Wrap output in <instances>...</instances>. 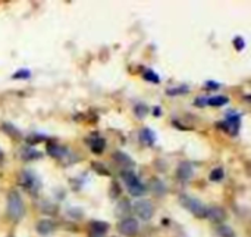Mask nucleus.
Instances as JSON below:
<instances>
[{"mask_svg": "<svg viewBox=\"0 0 251 237\" xmlns=\"http://www.w3.org/2000/svg\"><path fill=\"white\" fill-rule=\"evenodd\" d=\"M206 218H209L212 223L219 224V223L225 221V218H226V212H225V209H224L222 207L215 205V207L207 208V215H206Z\"/></svg>", "mask_w": 251, "mask_h": 237, "instance_id": "obj_6", "label": "nucleus"}, {"mask_svg": "<svg viewBox=\"0 0 251 237\" xmlns=\"http://www.w3.org/2000/svg\"><path fill=\"white\" fill-rule=\"evenodd\" d=\"M22 158L24 159H37V158H41V153H38L32 149H25L22 152Z\"/></svg>", "mask_w": 251, "mask_h": 237, "instance_id": "obj_23", "label": "nucleus"}, {"mask_svg": "<svg viewBox=\"0 0 251 237\" xmlns=\"http://www.w3.org/2000/svg\"><path fill=\"white\" fill-rule=\"evenodd\" d=\"M54 223L50 221V220H41L37 223V233L40 235H49L54 230Z\"/></svg>", "mask_w": 251, "mask_h": 237, "instance_id": "obj_11", "label": "nucleus"}, {"mask_svg": "<svg viewBox=\"0 0 251 237\" xmlns=\"http://www.w3.org/2000/svg\"><path fill=\"white\" fill-rule=\"evenodd\" d=\"M193 174H194V167H193L190 162H181V164L178 165L176 176H178L179 180L187 181V180H190V178L193 177Z\"/></svg>", "mask_w": 251, "mask_h": 237, "instance_id": "obj_8", "label": "nucleus"}, {"mask_svg": "<svg viewBox=\"0 0 251 237\" xmlns=\"http://www.w3.org/2000/svg\"><path fill=\"white\" fill-rule=\"evenodd\" d=\"M21 183H22V186H24L26 190H29V192H35V190L38 189V186H40L38 180H37L31 173H24L22 177H21Z\"/></svg>", "mask_w": 251, "mask_h": 237, "instance_id": "obj_9", "label": "nucleus"}, {"mask_svg": "<svg viewBox=\"0 0 251 237\" xmlns=\"http://www.w3.org/2000/svg\"><path fill=\"white\" fill-rule=\"evenodd\" d=\"M150 190L156 195V196H163L166 192L165 184L159 180V178H151L150 180Z\"/></svg>", "mask_w": 251, "mask_h": 237, "instance_id": "obj_14", "label": "nucleus"}, {"mask_svg": "<svg viewBox=\"0 0 251 237\" xmlns=\"http://www.w3.org/2000/svg\"><path fill=\"white\" fill-rule=\"evenodd\" d=\"M13 78H22V80H26V78H29V71L28 69H22V71H18V72H15L13 74Z\"/></svg>", "mask_w": 251, "mask_h": 237, "instance_id": "obj_27", "label": "nucleus"}, {"mask_svg": "<svg viewBox=\"0 0 251 237\" xmlns=\"http://www.w3.org/2000/svg\"><path fill=\"white\" fill-rule=\"evenodd\" d=\"M113 159H115V162H116L118 165H121L122 168H125V167H132V165H134L132 159H131L126 153H124V152H115V153H113Z\"/></svg>", "mask_w": 251, "mask_h": 237, "instance_id": "obj_10", "label": "nucleus"}, {"mask_svg": "<svg viewBox=\"0 0 251 237\" xmlns=\"http://www.w3.org/2000/svg\"><path fill=\"white\" fill-rule=\"evenodd\" d=\"M131 209V205L126 199H122L118 205H116V209H115V214L118 217H126V214L129 212Z\"/></svg>", "mask_w": 251, "mask_h": 237, "instance_id": "obj_16", "label": "nucleus"}, {"mask_svg": "<svg viewBox=\"0 0 251 237\" xmlns=\"http://www.w3.org/2000/svg\"><path fill=\"white\" fill-rule=\"evenodd\" d=\"M140 139H141V142H143L144 145L153 146V145H154V140H156V136H154V133H153L150 128H143V130L140 131Z\"/></svg>", "mask_w": 251, "mask_h": 237, "instance_id": "obj_12", "label": "nucleus"}, {"mask_svg": "<svg viewBox=\"0 0 251 237\" xmlns=\"http://www.w3.org/2000/svg\"><path fill=\"white\" fill-rule=\"evenodd\" d=\"M154 115H160V109L156 108V109H154Z\"/></svg>", "mask_w": 251, "mask_h": 237, "instance_id": "obj_29", "label": "nucleus"}, {"mask_svg": "<svg viewBox=\"0 0 251 237\" xmlns=\"http://www.w3.org/2000/svg\"><path fill=\"white\" fill-rule=\"evenodd\" d=\"M134 112H135V115H137L138 118H143V117H146V115H147V106L140 103V105H137V106H135Z\"/></svg>", "mask_w": 251, "mask_h": 237, "instance_id": "obj_24", "label": "nucleus"}, {"mask_svg": "<svg viewBox=\"0 0 251 237\" xmlns=\"http://www.w3.org/2000/svg\"><path fill=\"white\" fill-rule=\"evenodd\" d=\"M206 86H207V89H210V90L219 89V84H218V83H215V81H207V83H206Z\"/></svg>", "mask_w": 251, "mask_h": 237, "instance_id": "obj_28", "label": "nucleus"}, {"mask_svg": "<svg viewBox=\"0 0 251 237\" xmlns=\"http://www.w3.org/2000/svg\"><path fill=\"white\" fill-rule=\"evenodd\" d=\"M25 214V205L21 195L15 190L7 195V215L12 221H21Z\"/></svg>", "mask_w": 251, "mask_h": 237, "instance_id": "obj_1", "label": "nucleus"}, {"mask_svg": "<svg viewBox=\"0 0 251 237\" xmlns=\"http://www.w3.org/2000/svg\"><path fill=\"white\" fill-rule=\"evenodd\" d=\"M1 158H3V152L0 150V161H1Z\"/></svg>", "mask_w": 251, "mask_h": 237, "instance_id": "obj_30", "label": "nucleus"}, {"mask_svg": "<svg viewBox=\"0 0 251 237\" xmlns=\"http://www.w3.org/2000/svg\"><path fill=\"white\" fill-rule=\"evenodd\" d=\"M228 100L229 99L226 96H213V97H209L207 99V103L210 106H224V105L228 103Z\"/></svg>", "mask_w": 251, "mask_h": 237, "instance_id": "obj_18", "label": "nucleus"}, {"mask_svg": "<svg viewBox=\"0 0 251 237\" xmlns=\"http://www.w3.org/2000/svg\"><path fill=\"white\" fill-rule=\"evenodd\" d=\"M225 128H226L228 133H231V136H237V133H238V130H240V115L231 112V114L226 117Z\"/></svg>", "mask_w": 251, "mask_h": 237, "instance_id": "obj_7", "label": "nucleus"}, {"mask_svg": "<svg viewBox=\"0 0 251 237\" xmlns=\"http://www.w3.org/2000/svg\"><path fill=\"white\" fill-rule=\"evenodd\" d=\"M128 190H129V193H131L132 196H141V195H144L146 187H144V184L140 181V183H137V184H134V186H129Z\"/></svg>", "mask_w": 251, "mask_h": 237, "instance_id": "obj_19", "label": "nucleus"}, {"mask_svg": "<svg viewBox=\"0 0 251 237\" xmlns=\"http://www.w3.org/2000/svg\"><path fill=\"white\" fill-rule=\"evenodd\" d=\"M138 229H140L138 221H137L135 218H131V217H129V218H124V220L119 223V226H118L119 233L126 237L135 236V235L138 233Z\"/></svg>", "mask_w": 251, "mask_h": 237, "instance_id": "obj_4", "label": "nucleus"}, {"mask_svg": "<svg viewBox=\"0 0 251 237\" xmlns=\"http://www.w3.org/2000/svg\"><path fill=\"white\" fill-rule=\"evenodd\" d=\"M9 237H12V236H9Z\"/></svg>", "mask_w": 251, "mask_h": 237, "instance_id": "obj_31", "label": "nucleus"}, {"mask_svg": "<svg viewBox=\"0 0 251 237\" xmlns=\"http://www.w3.org/2000/svg\"><path fill=\"white\" fill-rule=\"evenodd\" d=\"M134 212L137 217H140L143 221H149L154 215V207L150 201H138L134 204Z\"/></svg>", "mask_w": 251, "mask_h": 237, "instance_id": "obj_3", "label": "nucleus"}, {"mask_svg": "<svg viewBox=\"0 0 251 237\" xmlns=\"http://www.w3.org/2000/svg\"><path fill=\"white\" fill-rule=\"evenodd\" d=\"M224 177H225V173H224V170L222 168H215L212 173H210V176H209V178H210V181H221V180H224Z\"/></svg>", "mask_w": 251, "mask_h": 237, "instance_id": "obj_20", "label": "nucleus"}, {"mask_svg": "<svg viewBox=\"0 0 251 237\" xmlns=\"http://www.w3.org/2000/svg\"><path fill=\"white\" fill-rule=\"evenodd\" d=\"M218 235L221 237H235V233L232 232V229L229 226H221L218 229Z\"/></svg>", "mask_w": 251, "mask_h": 237, "instance_id": "obj_21", "label": "nucleus"}, {"mask_svg": "<svg viewBox=\"0 0 251 237\" xmlns=\"http://www.w3.org/2000/svg\"><path fill=\"white\" fill-rule=\"evenodd\" d=\"M47 152H49V155H51L53 158L60 159V158H63V155L66 153V149H65L63 146H59V145H50L49 149H47Z\"/></svg>", "mask_w": 251, "mask_h": 237, "instance_id": "obj_17", "label": "nucleus"}, {"mask_svg": "<svg viewBox=\"0 0 251 237\" xmlns=\"http://www.w3.org/2000/svg\"><path fill=\"white\" fill-rule=\"evenodd\" d=\"M109 224L104 221H91L88 226V237H103L107 230H109Z\"/></svg>", "mask_w": 251, "mask_h": 237, "instance_id": "obj_5", "label": "nucleus"}, {"mask_svg": "<svg viewBox=\"0 0 251 237\" xmlns=\"http://www.w3.org/2000/svg\"><path fill=\"white\" fill-rule=\"evenodd\" d=\"M181 204L194 217H197V218H206V215H207V207L201 201H199L196 198H191V196H182L181 198Z\"/></svg>", "mask_w": 251, "mask_h": 237, "instance_id": "obj_2", "label": "nucleus"}, {"mask_svg": "<svg viewBox=\"0 0 251 237\" xmlns=\"http://www.w3.org/2000/svg\"><path fill=\"white\" fill-rule=\"evenodd\" d=\"M121 176H122V180L125 181L126 187H129V186H134V184L140 183V180H138L137 174H135L134 171H131V170H124Z\"/></svg>", "mask_w": 251, "mask_h": 237, "instance_id": "obj_13", "label": "nucleus"}, {"mask_svg": "<svg viewBox=\"0 0 251 237\" xmlns=\"http://www.w3.org/2000/svg\"><path fill=\"white\" fill-rule=\"evenodd\" d=\"M234 46L238 52H241L244 47H246V43H244V38L243 37H235L234 38Z\"/></svg>", "mask_w": 251, "mask_h": 237, "instance_id": "obj_26", "label": "nucleus"}, {"mask_svg": "<svg viewBox=\"0 0 251 237\" xmlns=\"http://www.w3.org/2000/svg\"><path fill=\"white\" fill-rule=\"evenodd\" d=\"M144 78H146L147 81H151V83H160V77H159L154 71H151V69L144 71Z\"/></svg>", "mask_w": 251, "mask_h": 237, "instance_id": "obj_22", "label": "nucleus"}, {"mask_svg": "<svg viewBox=\"0 0 251 237\" xmlns=\"http://www.w3.org/2000/svg\"><path fill=\"white\" fill-rule=\"evenodd\" d=\"M187 91H188V87H187V86H182V87H178V89H171V90H168L166 93L171 94V96H175V94H184V93H187Z\"/></svg>", "mask_w": 251, "mask_h": 237, "instance_id": "obj_25", "label": "nucleus"}, {"mask_svg": "<svg viewBox=\"0 0 251 237\" xmlns=\"http://www.w3.org/2000/svg\"><path fill=\"white\" fill-rule=\"evenodd\" d=\"M104 146H106L104 139H101V137H99V136H96L94 139L90 140V148H91V150H93L94 153H101V152L104 150Z\"/></svg>", "mask_w": 251, "mask_h": 237, "instance_id": "obj_15", "label": "nucleus"}]
</instances>
